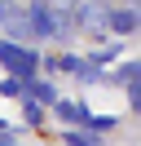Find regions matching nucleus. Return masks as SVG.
<instances>
[{
  "label": "nucleus",
  "mask_w": 141,
  "mask_h": 146,
  "mask_svg": "<svg viewBox=\"0 0 141 146\" xmlns=\"http://www.w3.org/2000/svg\"><path fill=\"white\" fill-rule=\"evenodd\" d=\"M40 62L44 58L35 53V49H26L22 40H0V66H5L9 75H22V80H31V75H40Z\"/></svg>",
  "instance_id": "nucleus-1"
},
{
  "label": "nucleus",
  "mask_w": 141,
  "mask_h": 146,
  "mask_svg": "<svg viewBox=\"0 0 141 146\" xmlns=\"http://www.w3.org/2000/svg\"><path fill=\"white\" fill-rule=\"evenodd\" d=\"M106 18H110V0H75L70 22H75L79 31H88V36H106Z\"/></svg>",
  "instance_id": "nucleus-2"
},
{
  "label": "nucleus",
  "mask_w": 141,
  "mask_h": 146,
  "mask_svg": "<svg viewBox=\"0 0 141 146\" xmlns=\"http://www.w3.org/2000/svg\"><path fill=\"white\" fill-rule=\"evenodd\" d=\"M137 9H110V18H106V31H115V36H132L137 31Z\"/></svg>",
  "instance_id": "nucleus-3"
},
{
  "label": "nucleus",
  "mask_w": 141,
  "mask_h": 146,
  "mask_svg": "<svg viewBox=\"0 0 141 146\" xmlns=\"http://www.w3.org/2000/svg\"><path fill=\"white\" fill-rule=\"evenodd\" d=\"M66 75H75L79 84H97V80H101V66H97L93 58H70V66H66Z\"/></svg>",
  "instance_id": "nucleus-4"
},
{
  "label": "nucleus",
  "mask_w": 141,
  "mask_h": 146,
  "mask_svg": "<svg viewBox=\"0 0 141 146\" xmlns=\"http://www.w3.org/2000/svg\"><path fill=\"white\" fill-rule=\"evenodd\" d=\"M22 98L40 102V106H53V102H57V89H53L49 80H35V75H31V80H26V93H22Z\"/></svg>",
  "instance_id": "nucleus-5"
},
{
  "label": "nucleus",
  "mask_w": 141,
  "mask_h": 146,
  "mask_svg": "<svg viewBox=\"0 0 141 146\" xmlns=\"http://www.w3.org/2000/svg\"><path fill=\"white\" fill-rule=\"evenodd\" d=\"M62 142H70V146H97L101 133H93L88 124H70V133H62Z\"/></svg>",
  "instance_id": "nucleus-6"
},
{
  "label": "nucleus",
  "mask_w": 141,
  "mask_h": 146,
  "mask_svg": "<svg viewBox=\"0 0 141 146\" xmlns=\"http://www.w3.org/2000/svg\"><path fill=\"white\" fill-rule=\"evenodd\" d=\"M53 106H57V119H66V124H84V115H88V106L84 102H53Z\"/></svg>",
  "instance_id": "nucleus-7"
},
{
  "label": "nucleus",
  "mask_w": 141,
  "mask_h": 146,
  "mask_svg": "<svg viewBox=\"0 0 141 146\" xmlns=\"http://www.w3.org/2000/svg\"><path fill=\"white\" fill-rule=\"evenodd\" d=\"M141 75V62H123V66H115V71H101V80H110V84H132Z\"/></svg>",
  "instance_id": "nucleus-8"
},
{
  "label": "nucleus",
  "mask_w": 141,
  "mask_h": 146,
  "mask_svg": "<svg viewBox=\"0 0 141 146\" xmlns=\"http://www.w3.org/2000/svg\"><path fill=\"white\" fill-rule=\"evenodd\" d=\"M22 93H26V80L5 71V80H0V98H22Z\"/></svg>",
  "instance_id": "nucleus-9"
},
{
  "label": "nucleus",
  "mask_w": 141,
  "mask_h": 146,
  "mask_svg": "<svg viewBox=\"0 0 141 146\" xmlns=\"http://www.w3.org/2000/svg\"><path fill=\"white\" fill-rule=\"evenodd\" d=\"M35 5H44L53 18H70L75 13V0H35Z\"/></svg>",
  "instance_id": "nucleus-10"
},
{
  "label": "nucleus",
  "mask_w": 141,
  "mask_h": 146,
  "mask_svg": "<svg viewBox=\"0 0 141 146\" xmlns=\"http://www.w3.org/2000/svg\"><path fill=\"white\" fill-rule=\"evenodd\" d=\"M84 124L93 128V133H115V124H119V119H115V115H84Z\"/></svg>",
  "instance_id": "nucleus-11"
},
{
  "label": "nucleus",
  "mask_w": 141,
  "mask_h": 146,
  "mask_svg": "<svg viewBox=\"0 0 141 146\" xmlns=\"http://www.w3.org/2000/svg\"><path fill=\"white\" fill-rule=\"evenodd\" d=\"M22 102H26V106H22L26 124H31V128H40V124H44V106H40V102H31V98H22Z\"/></svg>",
  "instance_id": "nucleus-12"
},
{
  "label": "nucleus",
  "mask_w": 141,
  "mask_h": 146,
  "mask_svg": "<svg viewBox=\"0 0 141 146\" xmlns=\"http://www.w3.org/2000/svg\"><path fill=\"white\" fill-rule=\"evenodd\" d=\"M13 142H18V133H13L9 124H0V146H13Z\"/></svg>",
  "instance_id": "nucleus-13"
},
{
  "label": "nucleus",
  "mask_w": 141,
  "mask_h": 146,
  "mask_svg": "<svg viewBox=\"0 0 141 146\" xmlns=\"http://www.w3.org/2000/svg\"><path fill=\"white\" fill-rule=\"evenodd\" d=\"M9 9H13V0H0V18H5V13H9Z\"/></svg>",
  "instance_id": "nucleus-14"
}]
</instances>
